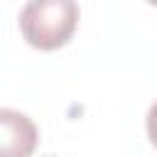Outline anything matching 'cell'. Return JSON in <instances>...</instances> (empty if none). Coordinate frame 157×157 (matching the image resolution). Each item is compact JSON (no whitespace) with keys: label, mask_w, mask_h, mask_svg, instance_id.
<instances>
[{"label":"cell","mask_w":157,"mask_h":157,"mask_svg":"<svg viewBox=\"0 0 157 157\" xmlns=\"http://www.w3.org/2000/svg\"><path fill=\"white\" fill-rule=\"evenodd\" d=\"M78 17L76 0H27L20 12V32L29 47L54 52L74 37Z\"/></svg>","instance_id":"6da1fadb"},{"label":"cell","mask_w":157,"mask_h":157,"mask_svg":"<svg viewBox=\"0 0 157 157\" xmlns=\"http://www.w3.org/2000/svg\"><path fill=\"white\" fill-rule=\"evenodd\" d=\"M0 125H2L0 157H29L34 152L39 132H37V125L25 113L12 110V108H2Z\"/></svg>","instance_id":"7a4b0ae2"},{"label":"cell","mask_w":157,"mask_h":157,"mask_svg":"<svg viewBox=\"0 0 157 157\" xmlns=\"http://www.w3.org/2000/svg\"><path fill=\"white\" fill-rule=\"evenodd\" d=\"M145 128H147V137H150V142L157 147V101H155V103L150 105V110H147Z\"/></svg>","instance_id":"3957f363"},{"label":"cell","mask_w":157,"mask_h":157,"mask_svg":"<svg viewBox=\"0 0 157 157\" xmlns=\"http://www.w3.org/2000/svg\"><path fill=\"white\" fill-rule=\"evenodd\" d=\"M147 2H150V5H157V0H147Z\"/></svg>","instance_id":"277c9868"}]
</instances>
